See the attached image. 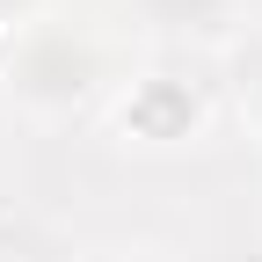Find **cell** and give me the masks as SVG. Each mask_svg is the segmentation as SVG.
<instances>
[{"label":"cell","mask_w":262,"mask_h":262,"mask_svg":"<svg viewBox=\"0 0 262 262\" xmlns=\"http://www.w3.org/2000/svg\"><path fill=\"white\" fill-rule=\"evenodd\" d=\"M139 37L175 44V51H211L241 29V0H124Z\"/></svg>","instance_id":"cell-3"},{"label":"cell","mask_w":262,"mask_h":262,"mask_svg":"<svg viewBox=\"0 0 262 262\" xmlns=\"http://www.w3.org/2000/svg\"><path fill=\"white\" fill-rule=\"evenodd\" d=\"M110 262H160V255H110Z\"/></svg>","instance_id":"cell-5"},{"label":"cell","mask_w":262,"mask_h":262,"mask_svg":"<svg viewBox=\"0 0 262 262\" xmlns=\"http://www.w3.org/2000/svg\"><path fill=\"white\" fill-rule=\"evenodd\" d=\"M204 88L182 80V73H139L124 88V102H117V131L131 146H153V153H168V146H189V139H204Z\"/></svg>","instance_id":"cell-2"},{"label":"cell","mask_w":262,"mask_h":262,"mask_svg":"<svg viewBox=\"0 0 262 262\" xmlns=\"http://www.w3.org/2000/svg\"><path fill=\"white\" fill-rule=\"evenodd\" d=\"M29 22H44V0H0V37H15Z\"/></svg>","instance_id":"cell-4"},{"label":"cell","mask_w":262,"mask_h":262,"mask_svg":"<svg viewBox=\"0 0 262 262\" xmlns=\"http://www.w3.org/2000/svg\"><path fill=\"white\" fill-rule=\"evenodd\" d=\"M95 88H102V44L95 37H80L66 22H29V29L8 37L0 95L29 124H73L95 102Z\"/></svg>","instance_id":"cell-1"}]
</instances>
